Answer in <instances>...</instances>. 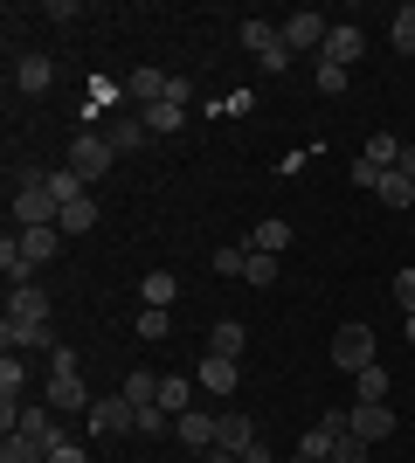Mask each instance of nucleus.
<instances>
[{"mask_svg": "<svg viewBox=\"0 0 415 463\" xmlns=\"http://www.w3.org/2000/svg\"><path fill=\"white\" fill-rule=\"evenodd\" d=\"M14 222L21 229H56L62 222V194L49 174H35V166H21L14 174Z\"/></svg>", "mask_w": 415, "mask_h": 463, "instance_id": "obj_1", "label": "nucleus"}, {"mask_svg": "<svg viewBox=\"0 0 415 463\" xmlns=\"http://www.w3.org/2000/svg\"><path fill=\"white\" fill-rule=\"evenodd\" d=\"M111 159H118V146L104 132H70V174H77L83 187H98V180L111 174Z\"/></svg>", "mask_w": 415, "mask_h": 463, "instance_id": "obj_2", "label": "nucleus"}, {"mask_svg": "<svg viewBox=\"0 0 415 463\" xmlns=\"http://www.w3.org/2000/svg\"><path fill=\"white\" fill-rule=\"evenodd\" d=\"M333 367H339V373H367V367H381V360H374V326H367V318H354V326H339V332H333Z\"/></svg>", "mask_w": 415, "mask_h": 463, "instance_id": "obj_3", "label": "nucleus"}, {"mask_svg": "<svg viewBox=\"0 0 415 463\" xmlns=\"http://www.w3.org/2000/svg\"><path fill=\"white\" fill-rule=\"evenodd\" d=\"M83 422H90V436H98V443H118V436H132V429H138V408L125 402V394H104Z\"/></svg>", "mask_w": 415, "mask_h": 463, "instance_id": "obj_4", "label": "nucleus"}, {"mask_svg": "<svg viewBox=\"0 0 415 463\" xmlns=\"http://www.w3.org/2000/svg\"><path fill=\"white\" fill-rule=\"evenodd\" d=\"M325 35H333V21L318 14V7H297V14L284 21V49H291V56H305V49H325Z\"/></svg>", "mask_w": 415, "mask_h": 463, "instance_id": "obj_5", "label": "nucleus"}, {"mask_svg": "<svg viewBox=\"0 0 415 463\" xmlns=\"http://www.w3.org/2000/svg\"><path fill=\"white\" fill-rule=\"evenodd\" d=\"M194 381H201V394H236V381H242V360H229V353H201V367H194Z\"/></svg>", "mask_w": 415, "mask_h": 463, "instance_id": "obj_6", "label": "nucleus"}, {"mask_svg": "<svg viewBox=\"0 0 415 463\" xmlns=\"http://www.w3.org/2000/svg\"><path fill=\"white\" fill-rule=\"evenodd\" d=\"M360 56H367V35H360L354 21H333V35H325V49H318V62H339V70H354Z\"/></svg>", "mask_w": 415, "mask_h": 463, "instance_id": "obj_7", "label": "nucleus"}, {"mask_svg": "<svg viewBox=\"0 0 415 463\" xmlns=\"http://www.w3.org/2000/svg\"><path fill=\"white\" fill-rule=\"evenodd\" d=\"M49 408L56 415H90V387H83V373H49Z\"/></svg>", "mask_w": 415, "mask_h": 463, "instance_id": "obj_8", "label": "nucleus"}, {"mask_svg": "<svg viewBox=\"0 0 415 463\" xmlns=\"http://www.w3.org/2000/svg\"><path fill=\"white\" fill-rule=\"evenodd\" d=\"M0 346L7 353H56L62 339H56V326H21V318H7V326H0Z\"/></svg>", "mask_w": 415, "mask_h": 463, "instance_id": "obj_9", "label": "nucleus"}, {"mask_svg": "<svg viewBox=\"0 0 415 463\" xmlns=\"http://www.w3.org/2000/svg\"><path fill=\"white\" fill-rule=\"evenodd\" d=\"M354 436H360V443L395 436V408H388V402H354Z\"/></svg>", "mask_w": 415, "mask_h": 463, "instance_id": "obj_10", "label": "nucleus"}, {"mask_svg": "<svg viewBox=\"0 0 415 463\" xmlns=\"http://www.w3.org/2000/svg\"><path fill=\"white\" fill-rule=\"evenodd\" d=\"M257 443V422H250V415H242V408H222V422H215V449H250Z\"/></svg>", "mask_w": 415, "mask_h": 463, "instance_id": "obj_11", "label": "nucleus"}, {"mask_svg": "<svg viewBox=\"0 0 415 463\" xmlns=\"http://www.w3.org/2000/svg\"><path fill=\"white\" fill-rule=\"evenodd\" d=\"M215 422H222V415H208V408H187V415H180V443H187V449H201V457H208V449H215Z\"/></svg>", "mask_w": 415, "mask_h": 463, "instance_id": "obj_12", "label": "nucleus"}, {"mask_svg": "<svg viewBox=\"0 0 415 463\" xmlns=\"http://www.w3.org/2000/svg\"><path fill=\"white\" fill-rule=\"evenodd\" d=\"M7 318H21V326H49V290H42V284H21L14 298H7Z\"/></svg>", "mask_w": 415, "mask_h": 463, "instance_id": "obj_13", "label": "nucleus"}, {"mask_svg": "<svg viewBox=\"0 0 415 463\" xmlns=\"http://www.w3.org/2000/svg\"><path fill=\"white\" fill-rule=\"evenodd\" d=\"M194 394H201V381L194 373H166V381H159V408H166V415H187V408H194Z\"/></svg>", "mask_w": 415, "mask_h": 463, "instance_id": "obj_14", "label": "nucleus"}, {"mask_svg": "<svg viewBox=\"0 0 415 463\" xmlns=\"http://www.w3.org/2000/svg\"><path fill=\"white\" fill-rule=\"evenodd\" d=\"M62 242H70V235H90L98 229V194H77V201H62Z\"/></svg>", "mask_w": 415, "mask_h": 463, "instance_id": "obj_15", "label": "nucleus"}, {"mask_svg": "<svg viewBox=\"0 0 415 463\" xmlns=\"http://www.w3.org/2000/svg\"><path fill=\"white\" fill-rule=\"evenodd\" d=\"M49 83H56V62H49V56H21V62H14V90L42 97Z\"/></svg>", "mask_w": 415, "mask_h": 463, "instance_id": "obj_16", "label": "nucleus"}, {"mask_svg": "<svg viewBox=\"0 0 415 463\" xmlns=\"http://www.w3.org/2000/svg\"><path fill=\"white\" fill-rule=\"evenodd\" d=\"M14 436H35V443L49 449V443H56V436H62V429H56V408H49V402H42V408H21Z\"/></svg>", "mask_w": 415, "mask_h": 463, "instance_id": "obj_17", "label": "nucleus"}, {"mask_svg": "<svg viewBox=\"0 0 415 463\" xmlns=\"http://www.w3.org/2000/svg\"><path fill=\"white\" fill-rule=\"evenodd\" d=\"M0 277H7V290H21V284H35V263H28V250H21L14 235L0 242Z\"/></svg>", "mask_w": 415, "mask_h": 463, "instance_id": "obj_18", "label": "nucleus"}, {"mask_svg": "<svg viewBox=\"0 0 415 463\" xmlns=\"http://www.w3.org/2000/svg\"><path fill=\"white\" fill-rule=\"evenodd\" d=\"M250 250H263V256H284V250H291V222H284V214L257 222V229H250Z\"/></svg>", "mask_w": 415, "mask_h": 463, "instance_id": "obj_19", "label": "nucleus"}, {"mask_svg": "<svg viewBox=\"0 0 415 463\" xmlns=\"http://www.w3.org/2000/svg\"><path fill=\"white\" fill-rule=\"evenodd\" d=\"M138 298H146L153 311H166V305L180 298V277H174V270H146V277H138Z\"/></svg>", "mask_w": 415, "mask_h": 463, "instance_id": "obj_20", "label": "nucleus"}, {"mask_svg": "<svg viewBox=\"0 0 415 463\" xmlns=\"http://www.w3.org/2000/svg\"><path fill=\"white\" fill-rule=\"evenodd\" d=\"M159 381H166V373H146V367H132V373H125V387H118V394H125L132 408H159Z\"/></svg>", "mask_w": 415, "mask_h": 463, "instance_id": "obj_21", "label": "nucleus"}, {"mask_svg": "<svg viewBox=\"0 0 415 463\" xmlns=\"http://www.w3.org/2000/svg\"><path fill=\"white\" fill-rule=\"evenodd\" d=\"M242 346H250V332H242L236 318H215V326H208V353H229V360H242Z\"/></svg>", "mask_w": 415, "mask_h": 463, "instance_id": "obj_22", "label": "nucleus"}, {"mask_svg": "<svg viewBox=\"0 0 415 463\" xmlns=\"http://www.w3.org/2000/svg\"><path fill=\"white\" fill-rule=\"evenodd\" d=\"M14 242H21V250H28V263H35V270H42V263H49V256L62 250V229H21Z\"/></svg>", "mask_w": 415, "mask_h": 463, "instance_id": "obj_23", "label": "nucleus"}, {"mask_svg": "<svg viewBox=\"0 0 415 463\" xmlns=\"http://www.w3.org/2000/svg\"><path fill=\"white\" fill-rule=\"evenodd\" d=\"M180 111H187V97H159V104H146V132H180Z\"/></svg>", "mask_w": 415, "mask_h": 463, "instance_id": "obj_24", "label": "nucleus"}, {"mask_svg": "<svg viewBox=\"0 0 415 463\" xmlns=\"http://www.w3.org/2000/svg\"><path fill=\"white\" fill-rule=\"evenodd\" d=\"M236 35H242V49H257V56H263V49H277V42H284V21H242Z\"/></svg>", "mask_w": 415, "mask_h": 463, "instance_id": "obj_25", "label": "nucleus"}, {"mask_svg": "<svg viewBox=\"0 0 415 463\" xmlns=\"http://www.w3.org/2000/svg\"><path fill=\"white\" fill-rule=\"evenodd\" d=\"M381 201H388V208H409V201H415V180L409 174H401V166H388V174H381Z\"/></svg>", "mask_w": 415, "mask_h": 463, "instance_id": "obj_26", "label": "nucleus"}, {"mask_svg": "<svg viewBox=\"0 0 415 463\" xmlns=\"http://www.w3.org/2000/svg\"><path fill=\"white\" fill-rule=\"evenodd\" d=\"M0 463H49V449L35 436H0Z\"/></svg>", "mask_w": 415, "mask_h": 463, "instance_id": "obj_27", "label": "nucleus"}, {"mask_svg": "<svg viewBox=\"0 0 415 463\" xmlns=\"http://www.w3.org/2000/svg\"><path fill=\"white\" fill-rule=\"evenodd\" d=\"M360 159H374L381 174H388V166H401V138H395V132H374V138H367V153H360Z\"/></svg>", "mask_w": 415, "mask_h": 463, "instance_id": "obj_28", "label": "nucleus"}, {"mask_svg": "<svg viewBox=\"0 0 415 463\" xmlns=\"http://www.w3.org/2000/svg\"><path fill=\"white\" fill-rule=\"evenodd\" d=\"M388 42H395L401 56H415V0H409V7H395V21H388Z\"/></svg>", "mask_w": 415, "mask_h": 463, "instance_id": "obj_29", "label": "nucleus"}, {"mask_svg": "<svg viewBox=\"0 0 415 463\" xmlns=\"http://www.w3.org/2000/svg\"><path fill=\"white\" fill-rule=\"evenodd\" d=\"M21 387H28V367H21V353L0 360V402H21Z\"/></svg>", "mask_w": 415, "mask_h": 463, "instance_id": "obj_30", "label": "nucleus"}, {"mask_svg": "<svg viewBox=\"0 0 415 463\" xmlns=\"http://www.w3.org/2000/svg\"><path fill=\"white\" fill-rule=\"evenodd\" d=\"M354 402H388V367H367V373H354Z\"/></svg>", "mask_w": 415, "mask_h": 463, "instance_id": "obj_31", "label": "nucleus"}, {"mask_svg": "<svg viewBox=\"0 0 415 463\" xmlns=\"http://www.w3.org/2000/svg\"><path fill=\"white\" fill-rule=\"evenodd\" d=\"M104 138H111L118 153H132V146H146V138H153V132H146V118H125V125H111V132H104Z\"/></svg>", "mask_w": 415, "mask_h": 463, "instance_id": "obj_32", "label": "nucleus"}, {"mask_svg": "<svg viewBox=\"0 0 415 463\" xmlns=\"http://www.w3.org/2000/svg\"><path fill=\"white\" fill-rule=\"evenodd\" d=\"M215 270L222 277H242V270H250V242H222V250H215Z\"/></svg>", "mask_w": 415, "mask_h": 463, "instance_id": "obj_33", "label": "nucleus"}, {"mask_svg": "<svg viewBox=\"0 0 415 463\" xmlns=\"http://www.w3.org/2000/svg\"><path fill=\"white\" fill-rule=\"evenodd\" d=\"M242 284H257V290H270V284H277V256L250 250V270H242Z\"/></svg>", "mask_w": 415, "mask_h": 463, "instance_id": "obj_34", "label": "nucleus"}, {"mask_svg": "<svg viewBox=\"0 0 415 463\" xmlns=\"http://www.w3.org/2000/svg\"><path fill=\"white\" fill-rule=\"evenodd\" d=\"M367 449H374V443H360L354 429H346V436L333 443V463H367Z\"/></svg>", "mask_w": 415, "mask_h": 463, "instance_id": "obj_35", "label": "nucleus"}, {"mask_svg": "<svg viewBox=\"0 0 415 463\" xmlns=\"http://www.w3.org/2000/svg\"><path fill=\"white\" fill-rule=\"evenodd\" d=\"M138 339H146V346H159V339H166V311H138Z\"/></svg>", "mask_w": 415, "mask_h": 463, "instance_id": "obj_36", "label": "nucleus"}, {"mask_svg": "<svg viewBox=\"0 0 415 463\" xmlns=\"http://www.w3.org/2000/svg\"><path fill=\"white\" fill-rule=\"evenodd\" d=\"M166 429H174L166 408H138V429H132V436H166Z\"/></svg>", "mask_w": 415, "mask_h": 463, "instance_id": "obj_37", "label": "nucleus"}, {"mask_svg": "<svg viewBox=\"0 0 415 463\" xmlns=\"http://www.w3.org/2000/svg\"><path fill=\"white\" fill-rule=\"evenodd\" d=\"M312 83H318L325 97H339V90H346V70H339V62H318V70H312Z\"/></svg>", "mask_w": 415, "mask_h": 463, "instance_id": "obj_38", "label": "nucleus"}, {"mask_svg": "<svg viewBox=\"0 0 415 463\" xmlns=\"http://www.w3.org/2000/svg\"><path fill=\"white\" fill-rule=\"evenodd\" d=\"M395 305H401V318H409V311H415V263H409V270L395 277Z\"/></svg>", "mask_w": 415, "mask_h": 463, "instance_id": "obj_39", "label": "nucleus"}, {"mask_svg": "<svg viewBox=\"0 0 415 463\" xmlns=\"http://www.w3.org/2000/svg\"><path fill=\"white\" fill-rule=\"evenodd\" d=\"M263 77H284V70H291V49H284V42H277V49H263Z\"/></svg>", "mask_w": 415, "mask_h": 463, "instance_id": "obj_40", "label": "nucleus"}, {"mask_svg": "<svg viewBox=\"0 0 415 463\" xmlns=\"http://www.w3.org/2000/svg\"><path fill=\"white\" fill-rule=\"evenodd\" d=\"M346 180H354V187H381V166H374V159H354V166H346Z\"/></svg>", "mask_w": 415, "mask_h": 463, "instance_id": "obj_41", "label": "nucleus"}, {"mask_svg": "<svg viewBox=\"0 0 415 463\" xmlns=\"http://www.w3.org/2000/svg\"><path fill=\"white\" fill-rule=\"evenodd\" d=\"M49 463H90V457H83V449L70 443V436H56V443H49Z\"/></svg>", "mask_w": 415, "mask_h": 463, "instance_id": "obj_42", "label": "nucleus"}, {"mask_svg": "<svg viewBox=\"0 0 415 463\" xmlns=\"http://www.w3.org/2000/svg\"><path fill=\"white\" fill-rule=\"evenodd\" d=\"M242 463H277V457H270V443H263V436H257V443L242 449Z\"/></svg>", "mask_w": 415, "mask_h": 463, "instance_id": "obj_43", "label": "nucleus"}, {"mask_svg": "<svg viewBox=\"0 0 415 463\" xmlns=\"http://www.w3.org/2000/svg\"><path fill=\"white\" fill-rule=\"evenodd\" d=\"M401 174L415 180V138H401Z\"/></svg>", "mask_w": 415, "mask_h": 463, "instance_id": "obj_44", "label": "nucleus"}, {"mask_svg": "<svg viewBox=\"0 0 415 463\" xmlns=\"http://www.w3.org/2000/svg\"><path fill=\"white\" fill-rule=\"evenodd\" d=\"M201 463H242V457H236V449H208Z\"/></svg>", "mask_w": 415, "mask_h": 463, "instance_id": "obj_45", "label": "nucleus"}, {"mask_svg": "<svg viewBox=\"0 0 415 463\" xmlns=\"http://www.w3.org/2000/svg\"><path fill=\"white\" fill-rule=\"evenodd\" d=\"M401 339H409V346H415V311H409V318H401Z\"/></svg>", "mask_w": 415, "mask_h": 463, "instance_id": "obj_46", "label": "nucleus"}, {"mask_svg": "<svg viewBox=\"0 0 415 463\" xmlns=\"http://www.w3.org/2000/svg\"><path fill=\"white\" fill-rule=\"evenodd\" d=\"M325 463H333V457H325Z\"/></svg>", "mask_w": 415, "mask_h": 463, "instance_id": "obj_47", "label": "nucleus"}]
</instances>
